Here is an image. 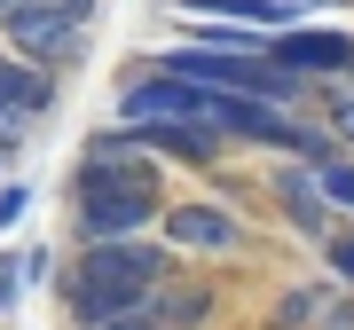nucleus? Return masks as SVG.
I'll list each match as a JSON object with an SVG mask.
<instances>
[{"label":"nucleus","instance_id":"nucleus-5","mask_svg":"<svg viewBox=\"0 0 354 330\" xmlns=\"http://www.w3.org/2000/svg\"><path fill=\"white\" fill-rule=\"evenodd\" d=\"M244 229L236 213H221V204H165V252H236Z\"/></svg>","mask_w":354,"mask_h":330},{"label":"nucleus","instance_id":"nucleus-8","mask_svg":"<svg viewBox=\"0 0 354 330\" xmlns=\"http://www.w3.org/2000/svg\"><path fill=\"white\" fill-rule=\"evenodd\" d=\"M276 213H283L299 236H323V244H330V197H323L315 165H276Z\"/></svg>","mask_w":354,"mask_h":330},{"label":"nucleus","instance_id":"nucleus-16","mask_svg":"<svg viewBox=\"0 0 354 330\" xmlns=\"http://www.w3.org/2000/svg\"><path fill=\"white\" fill-rule=\"evenodd\" d=\"M16 142H24V118H16V110H0V157H8Z\"/></svg>","mask_w":354,"mask_h":330},{"label":"nucleus","instance_id":"nucleus-1","mask_svg":"<svg viewBox=\"0 0 354 330\" xmlns=\"http://www.w3.org/2000/svg\"><path fill=\"white\" fill-rule=\"evenodd\" d=\"M174 283V252L150 236H127V244H87L79 252V275H71V315L87 330H111L127 307H142L150 291Z\"/></svg>","mask_w":354,"mask_h":330},{"label":"nucleus","instance_id":"nucleus-7","mask_svg":"<svg viewBox=\"0 0 354 330\" xmlns=\"http://www.w3.org/2000/svg\"><path fill=\"white\" fill-rule=\"evenodd\" d=\"M276 330H354V291L339 283H299L276 299Z\"/></svg>","mask_w":354,"mask_h":330},{"label":"nucleus","instance_id":"nucleus-12","mask_svg":"<svg viewBox=\"0 0 354 330\" xmlns=\"http://www.w3.org/2000/svg\"><path fill=\"white\" fill-rule=\"evenodd\" d=\"M330 283H354V229H330Z\"/></svg>","mask_w":354,"mask_h":330},{"label":"nucleus","instance_id":"nucleus-17","mask_svg":"<svg viewBox=\"0 0 354 330\" xmlns=\"http://www.w3.org/2000/svg\"><path fill=\"white\" fill-rule=\"evenodd\" d=\"M299 8H346V0H299Z\"/></svg>","mask_w":354,"mask_h":330},{"label":"nucleus","instance_id":"nucleus-13","mask_svg":"<svg viewBox=\"0 0 354 330\" xmlns=\"http://www.w3.org/2000/svg\"><path fill=\"white\" fill-rule=\"evenodd\" d=\"M24 204H32V189H24V181H8V189H0V229L24 220Z\"/></svg>","mask_w":354,"mask_h":330},{"label":"nucleus","instance_id":"nucleus-4","mask_svg":"<svg viewBox=\"0 0 354 330\" xmlns=\"http://www.w3.org/2000/svg\"><path fill=\"white\" fill-rule=\"evenodd\" d=\"M268 64L291 71V79H307V71H330V79H339V71H354V39L299 24V32H276V39H268Z\"/></svg>","mask_w":354,"mask_h":330},{"label":"nucleus","instance_id":"nucleus-3","mask_svg":"<svg viewBox=\"0 0 354 330\" xmlns=\"http://www.w3.org/2000/svg\"><path fill=\"white\" fill-rule=\"evenodd\" d=\"M0 39L16 64H39V71H71L87 55V24H71L48 0H0Z\"/></svg>","mask_w":354,"mask_h":330},{"label":"nucleus","instance_id":"nucleus-11","mask_svg":"<svg viewBox=\"0 0 354 330\" xmlns=\"http://www.w3.org/2000/svg\"><path fill=\"white\" fill-rule=\"evenodd\" d=\"M315 181H323V197L339 204V213H354V157H330V165H323Z\"/></svg>","mask_w":354,"mask_h":330},{"label":"nucleus","instance_id":"nucleus-2","mask_svg":"<svg viewBox=\"0 0 354 330\" xmlns=\"http://www.w3.org/2000/svg\"><path fill=\"white\" fill-rule=\"evenodd\" d=\"M150 213H165V173H158V157L79 165V173H71V220H79V244H127V236L150 229Z\"/></svg>","mask_w":354,"mask_h":330},{"label":"nucleus","instance_id":"nucleus-15","mask_svg":"<svg viewBox=\"0 0 354 330\" xmlns=\"http://www.w3.org/2000/svg\"><path fill=\"white\" fill-rule=\"evenodd\" d=\"M16 283H24V260H16V252H0V315H8V299H16Z\"/></svg>","mask_w":354,"mask_h":330},{"label":"nucleus","instance_id":"nucleus-14","mask_svg":"<svg viewBox=\"0 0 354 330\" xmlns=\"http://www.w3.org/2000/svg\"><path fill=\"white\" fill-rule=\"evenodd\" d=\"M330 134L354 142V87H346V95H330Z\"/></svg>","mask_w":354,"mask_h":330},{"label":"nucleus","instance_id":"nucleus-6","mask_svg":"<svg viewBox=\"0 0 354 330\" xmlns=\"http://www.w3.org/2000/svg\"><path fill=\"white\" fill-rule=\"evenodd\" d=\"M205 315H213V291H205V283H165V291H150L142 307H127L111 330H197Z\"/></svg>","mask_w":354,"mask_h":330},{"label":"nucleus","instance_id":"nucleus-10","mask_svg":"<svg viewBox=\"0 0 354 330\" xmlns=\"http://www.w3.org/2000/svg\"><path fill=\"white\" fill-rule=\"evenodd\" d=\"M181 8L197 16V24H213V16H228V24H244V32H299V16L291 8H276V0H181Z\"/></svg>","mask_w":354,"mask_h":330},{"label":"nucleus","instance_id":"nucleus-9","mask_svg":"<svg viewBox=\"0 0 354 330\" xmlns=\"http://www.w3.org/2000/svg\"><path fill=\"white\" fill-rule=\"evenodd\" d=\"M0 110H16L24 126H32V118H48V110H55V71L0 55Z\"/></svg>","mask_w":354,"mask_h":330}]
</instances>
